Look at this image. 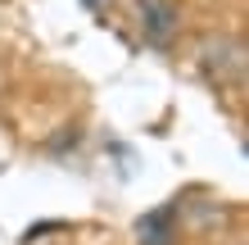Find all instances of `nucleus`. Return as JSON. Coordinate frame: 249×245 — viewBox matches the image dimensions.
<instances>
[{"instance_id": "1", "label": "nucleus", "mask_w": 249, "mask_h": 245, "mask_svg": "<svg viewBox=\"0 0 249 245\" xmlns=\"http://www.w3.org/2000/svg\"><path fill=\"white\" fill-rule=\"evenodd\" d=\"M199 68L213 77V86H231L245 73V46L236 37H209L199 46Z\"/></svg>"}, {"instance_id": "2", "label": "nucleus", "mask_w": 249, "mask_h": 245, "mask_svg": "<svg viewBox=\"0 0 249 245\" xmlns=\"http://www.w3.org/2000/svg\"><path fill=\"white\" fill-rule=\"evenodd\" d=\"M136 23L154 50H168L177 41V5L172 0H136Z\"/></svg>"}, {"instance_id": "3", "label": "nucleus", "mask_w": 249, "mask_h": 245, "mask_svg": "<svg viewBox=\"0 0 249 245\" xmlns=\"http://www.w3.org/2000/svg\"><path fill=\"white\" fill-rule=\"evenodd\" d=\"M136 241L141 245H172V241H177V209H172V205L150 209L136 223Z\"/></svg>"}, {"instance_id": "4", "label": "nucleus", "mask_w": 249, "mask_h": 245, "mask_svg": "<svg viewBox=\"0 0 249 245\" xmlns=\"http://www.w3.org/2000/svg\"><path fill=\"white\" fill-rule=\"evenodd\" d=\"M86 9H100V0H86Z\"/></svg>"}]
</instances>
